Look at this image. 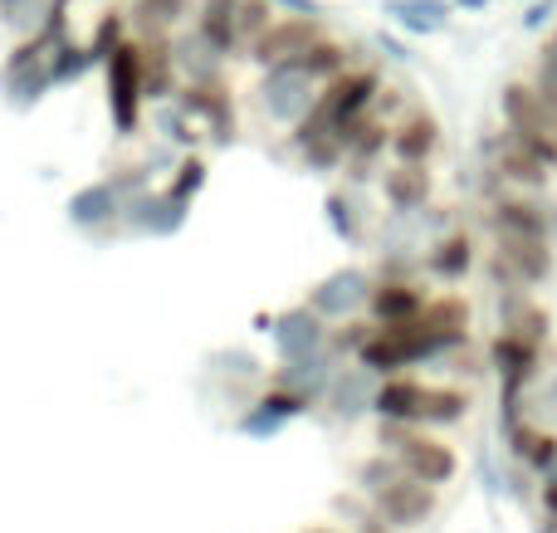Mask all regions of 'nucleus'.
Segmentation results:
<instances>
[{"mask_svg": "<svg viewBox=\"0 0 557 533\" xmlns=\"http://www.w3.org/2000/svg\"><path fill=\"white\" fill-rule=\"evenodd\" d=\"M376 446L392 450L396 460H401L406 475L425 480V485H450L455 470H460V460H455V450L445 446V441L425 436V426H406V421H382L376 426Z\"/></svg>", "mask_w": 557, "mask_h": 533, "instance_id": "nucleus-1", "label": "nucleus"}, {"mask_svg": "<svg viewBox=\"0 0 557 533\" xmlns=\"http://www.w3.org/2000/svg\"><path fill=\"white\" fill-rule=\"evenodd\" d=\"M103 78H108V113H113V127L123 137H133L137 127H143V108H147L143 45H137V35H127L123 45L103 59Z\"/></svg>", "mask_w": 557, "mask_h": 533, "instance_id": "nucleus-2", "label": "nucleus"}, {"mask_svg": "<svg viewBox=\"0 0 557 533\" xmlns=\"http://www.w3.org/2000/svg\"><path fill=\"white\" fill-rule=\"evenodd\" d=\"M490 235H519V240H553L557 245V201L548 191H509L490 196V215H484Z\"/></svg>", "mask_w": 557, "mask_h": 533, "instance_id": "nucleus-3", "label": "nucleus"}, {"mask_svg": "<svg viewBox=\"0 0 557 533\" xmlns=\"http://www.w3.org/2000/svg\"><path fill=\"white\" fill-rule=\"evenodd\" d=\"M176 103L186 108L191 123H201L211 133V142L231 147L240 133V117H235V88L225 84V74H206V78H186L176 88Z\"/></svg>", "mask_w": 557, "mask_h": 533, "instance_id": "nucleus-4", "label": "nucleus"}, {"mask_svg": "<svg viewBox=\"0 0 557 533\" xmlns=\"http://www.w3.org/2000/svg\"><path fill=\"white\" fill-rule=\"evenodd\" d=\"M435 509H441V489L425 485V480H416V475H396L392 485H382L372 495V515L382 519V524L401 529V533L421 529Z\"/></svg>", "mask_w": 557, "mask_h": 533, "instance_id": "nucleus-5", "label": "nucleus"}, {"mask_svg": "<svg viewBox=\"0 0 557 533\" xmlns=\"http://www.w3.org/2000/svg\"><path fill=\"white\" fill-rule=\"evenodd\" d=\"M318 88H323V84H313V78H308L304 69L294 64V59H284V64H270V69H264V78H260V108L274 117V123H288V127H294L298 117L313 108Z\"/></svg>", "mask_w": 557, "mask_h": 533, "instance_id": "nucleus-6", "label": "nucleus"}, {"mask_svg": "<svg viewBox=\"0 0 557 533\" xmlns=\"http://www.w3.org/2000/svg\"><path fill=\"white\" fill-rule=\"evenodd\" d=\"M323 35L327 29H323L318 15H298V10H288V15H274L270 25H264V35L255 39L245 54H250L260 69H270V64H284V59H298L313 39H323Z\"/></svg>", "mask_w": 557, "mask_h": 533, "instance_id": "nucleus-7", "label": "nucleus"}, {"mask_svg": "<svg viewBox=\"0 0 557 533\" xmlns=\"http://www.w3.org/2000/svg\"><path fill=\"white\" fill-rule=\"evenodd\" d=\"M270 343L278 352V362L304 358V352L327 348V319L313 309V303H298V309H284L270 319Z\"/></svg>", "mask_w": 557, "mask_h": 533, "instance_id": "nucleus-8", "label": "nucleus"}, {"mask_svg": "<svg viewBox=\"0 0 557 533\" xmlns=\"http://www.w3.org/2000/svg\"><path fill=\"white\" fill-rule=\"evenodd\" d=\"M499 113H504V127H513V133L557 137V108L539 94V84H533V78H513V84H504Z\"/></svg>", "mask_w": 557, "mask_h": 533, "instance_id": "nucleus-9", "label": "nucleus"}, {"mask_svg": "<svg viewBox=\"0 0 557 533\" xmlns=\"http://www.w3.org/2000/svg\"><path fill=\"white\" fill-rule=\"evenodd\" d=\"M425 309V289L411 280V274H382L367 294V319L382 323V329H396V323L421 319Z\"/></svg>", "mask_w": 557, "mask_h": 533, "instance_id": "nucleus-10", "label": "nucleus"}, {"mask_svg": "<svg viewBox=\"0 0 557 533\" xmlns=\"http://www.w3.org/2000/svg\"><path fill=\"white\" fill-rule=\"evenodd\" d=\"M367 294H372V280H367L362 270H333L323 284L308 289V303H313L327 323H337V319H352L357 309H367Z\"/></svg>", "mask_w": 557, "mask_h": 533, "instance_id": "nucleus-11", "label": "nucleus"}, {"mask_svg": "<svg viewBox=\"0 0 557 533\" xmlns=\"http://www.w3.org/2000/svg\"><path fill=\"white\" fill-rule=\"evenodd\" d=\"M143 45V84L147 103H172L182 88V64H176V39L172 35H137Z\"/></svg>", "mask_w": 557, "mask_h": 533, "instance_id": "nucleus-12", "label": "nucleus"}, {"mask_svg": "<svg viewBox=\"0 0 557 533\" xmlns=\"http://www.w3.org/2000/svg\"><path fill=\"white\" fill-rule=\"evenodd\" d=\"M441 152V123H435V113H425V108H406L401 117L392 123V157L396 162H421L431 166V157Z\"/></svg>", "mask_w": 557, "mask_h": 533, "instance_id": "nucleus-13", "label": "nucleus"}, {"mask_svg": "<svg viewBox=\"0 0 557 533\" xmlns=\"http://www.w3.org/2000/svg\"><path fill=\"white\" fill-rule=\"evenodd\" d=\"M504 441H509V460L519 470H529V475H553L557 470V431L548 426H539V421H529L523 417L519 426H509L504 431Z\"/></svg>", "mask_w": 557, "mask_h": 533, "instance_id": "nucleus-14", "label": "nucleus"}, {"mask_svg": "<svg viewBox=\"0 0 557 533\" xmlns=\"http://www.w3.org/2000/svg\"><path fill=\"white\" fill-rule=\"evenodd\" d=\"M425 387H431V382L411 377V372L382 377V382H376V392H372V411H376V421H406V426H421Z\"/></svg>", "mask_w": 557, "mask_h": 533, "instance_id": "nucleus-15", "label": "nucleus"}, {"mask_svg": "<svg viewBox=\"0 0 557 533\" xmlns=\"http://www.w3.org/2000/svg\"><path fill=\"white\" fill-rule=\"evenodd\" d=\"M386 152H392V117H382L372 108V113L352 127V137H347V172H352V182L372 176Z\"/></svg>", "mask_w": 557, "mask_h": 533, "instance_id": "nucleus-16", "label": "nucleus"}, {"mask_svg": "<svg viewBox=\"0 0 557 533\" xmlns=\"http://www.w3.org/2000/svg\"><path fill=\"white\" fill-rule=\"evenodd\" d=\"M431 191H435L431 166H421V162H396L382 172V196L396 215L425 211V206H431Z\"/></svg>", "mask_w": 557, "mask_h": 533, "instance_id": "nucleus-17", "label": "nucleus"}, {"mask_svg": "<svg viewBox=\"0 0 557 533\" xmlns=\"http://www.w3.org/2000/svg\"><path fill=\"white\" fill-rule=\"evenodd\" d=\"M196 35L215 49V54H245L240 39V0H196Z\"/></svg>", "mask_w": 557, "mask_h": 533, "instance_id": "nucleus-18", "label": "nucleus"}, {"mask_svg": "<svg viewBox=\"0 0 557 533\" xmlns=\"http://www.w3.org/2000/svg\"><path fill=\"white\" fill-rule=\"evenodd\" d=\"M474 264H480V245H474L470 231H445V235H435L431 250H425V270L445 284L470 280Z\"/></svg>", "mask_w": 557, "mask_h": 533, "instance_id": "nucleus-19", "label": "nucleus"}, {"mask_svg": "<svg viewBox=\"0 0 557 533\" xmlns=\"http://www.w3.org/2000/svg\"><path fill=\"white\" fill-rule=\"evenodd\" d=\"M186 211H191V206H182L176 196L143 191V196H133V201L123 206V221L133 225V231H143V235H176L186 225Z\"/></svg>", "mask_w": 557, "mask_h": 533, "instance_id": "nucleus-20", "label": "nucleus"}, {"mask_svg": "<svg viewBox=\"0 0 557 533\" xmlns=\"http://www.w3.org/2000/svg\"><path fill=\"white\" fill-rule=\"evenodd\" d=\"M333 372H337V358H333L327 348H318V352H304V358L278 362L274 382H278V387L304 392L308 401H323V392H327V382H333Z\"/></svg>", "mask_w": 557, "mask_h": 533, "instance_id": "nucleus-21", "label": "nucleus"}, {"mask_svg": "<svg viewBox=\"0 0 557 533\" xmlns=\"http://www.w3.org/2000/svg\"><path fill=\"white\" fill-rule=\"evenodd\" d=\"M376 372H367L362 362L357 368H337L333 372V382H327V392H323V401L337 411V417H362V411H372V392H376Z\"/></svg>", "mask_w": 557, "mask_h": 533, "instance_id": "nucleus-22", "label": "nucleus"}, {"mask_svg": "<svg viewBox=\"0 0 557 533\" xmlns=\"http://www.w3.org/2000/svg\"><path fill=\"white\" fill-rule=\"evenodd\" d=\"M123 196H117L113 182H94L84 186V191H74V201H69V221L78 225V231H103L108 221H117L123 215Z\"/></svg>", "mask_w": 557, "mask_h": 533, "instance_id": "nucleus-23", "label": "nucleus"}, {"mask_svg": "<svg viewBox=\"0 0 557 533\" xmlns=\"http://www.w3.org/2000/svg\"><path fill=\"white\" fill-rule=\"evenodd\" d=\"M298 69H304L313 84H327V78H337L343 69H352L357 64V49L352 45H343V39H333V35H323V39H313V45L304 49V54L294 59Z\"/></svg>", "mask_w": 557, "mask_h": 533, "instance_id": "nucleus-24", "label": "nucleus"}, {"mask_svg": "<svg viewBox=\"0 0 557 533\" xmlns=\"http://www.w3.org/2000/svg\"><path fill=\"white\" fill-rule=\"evenodd\" d=\"M386 15H392L401 29H411V35H441V29L450 25L455 5L450 0H392Z\"/></svg>", "mask_w": 557, "mask_h": 533, "instance_id": "nucleus-25", "label": "nucleus"}, {"mask_svg": "<svg viewBox=\"0 0 557 533\" xmlns=\"http://www.w3.org/2000/svg\"><path fill=\"white\" fill-rule=\"evenodd\" d=\"M186 15H191V0H133L127 5L137 35H172Z\"/></svg>", "mask_w": 557, "mask_h": 533, "instance_id": "nucleus-26", "label": "nucleus"}, {"mask_svg": "<svg viewBox=\"0 0 557 533\" xmlns=\"http://www.w3.org/2000/svg\"><path fill=\"white\" fill-rule=\"evenodd\" d=\"M470 417V392L465 387H425L421 426H460Z\"/></svg>", "mask_w": 557, "mask_h": 533, "instance_id": "nucleus-27", "label": "nucleus"}, {"mask_svg": "<svg viewBox=\"0 0 557 533\" xmlns=\"http://www.w3.org/2000/svg\"><path fill=\"white\" fill-rule=\"evenodd\" d=\"M206 182H211V166H206V157L186 147V157H176V166H172V182H166V196H176L182 206H191L196 196L206 191Z\"/></svg>", "mask_w": 557, "mask_h": 533, "instance_id": "nucleus-28", "label": "nucleus"}, {"mask_svg": "<svg viewBox=\"0 0 557 533\" xmlns=\"http://www.w3.org/2000/svg\"><path fill=\"white\" fill-rule=\"evenodd\" d=\"M127 25H133V20H127V10H103V15H98L94 35H88V54H94V64H103V59L123 45Z\"/></svg>", "mask_w": 557, "mask_h": 533, "instance_id": "nucleus-29", "label": "nucleus"}, {"mask_svg": "<svg viewBox=\"0 0 557 533\" xmlns=\"http://www.w3.org/2000/svg\"><path fill=\"white\" fill-rule=\"evenodd\" d=\"M221 59H225V54H215V49L206 45L201 35H191V39H176V64H182V74H186V78L221 74Z\"/></svg>", "mask_w": 557, "mask_h": 533, "instance_id": "nucleus-30", "label": "nucleus"}, {"mask_svg": "<svg viewBox=\"0 0 557 533\" xmlns=\"http://www.w3.org/2000/svg\"><path fill=\"white\" fill-rule=\"evenodd\" d=\"M88 69H94V54H88V45L59 39V45L49 49V74H54V84H69V78L88 74Z\"/></svg>", "mask_w": 557, "mask_h": 533, "instance_id": "nucleus-31", "label": "nucleus"}, {"mask_svg": "<svg viewBox=\"0 0 557 533\" xmlns=\"http://www.w3.org/2000/svg\"><path fill=\"white\" fill-rule=\"evenodd\" d=\"M323 211H327V225H333L337 240H347V245L362 240V215H357V201H352L347 191H333V196H327Z\"/></svg>", "mask_w": 557, "mask_h": 533, "instance_id": "nucleus-32", "label": "nucleus"}, {"mask_svg": "<svg viewBox=\"0 0 557 533\" xmlns=\"http://www.w3.org/2000/svg\"><path fill=\"white\" fill-rule=\"evenodd\" d=\"M470 303L460 299V294H445V299H425L421 309V323L425 329H470Z\"/></svg>", "mask_w": 557, "mask_h": 533, "instance_id": "nucleus-33", "label": "nucleus"}, {"mask_svg": "<svg viewBox=\"0 0 557 533\" xmlns=\"http://www.w3.org/2000/svg\"><path fill=\"white\" fill-rule=\"evenodd\" d=\"M523 417L539 421V426L557 431V372L553 377H539L529 387V397H523Z\"/></svg>", "mask_w": 557, "mask_h": 533, "instance_id": "nucleus-34", "label": "nucleus"}, {"mask_svg": "<svg viewBox=\"0 0 557 533\" xmlns=\"http://www.w3.org/2000/svg\"><path fill=\"white\" fill-rule=\"evenodd\" d=\"M396 475H406V470H401V460H396L392 450H376L372 460H362V466H357V489H362V495L372 499L376 489H382V485H392Z\"/></svg>", "mask_w": 557, "mask_h": 533, "instance_id": "nucleus-35", "label": "nucleus"}, {"mask_svg": "<svg viewBox=\"0 0 557 533\" xmlns=\"http://www.w3.org/2000/svg\"><path fill=\"white\" fill-rule=\"evenodd\" d=\"M376 329V323L372 319H347L343 323V329H327V352H333V358H343V352H347V358H357V348H362V343H367V333H372Z\"/></svg>", "mask_w": 557, "mask_h": 533, "instance_id": "nucleus-36", "label": "nucleus"}, {"mask_svg": "<svg viewBox=\"0 0 557 533\" xmlns=\"http://www.w3.org/2000/svg\"><path fill=\"white\" fill-rule=\"evenodd\" d=\"M157 127H162V137H166L172 147H191V142H196L191 117H186V108L176 103V98H172V103H162V113H157Z\"/></svg>", "mask_w": 557, "mask_h": 533, "instance_id": "nucleus-37", "label": "nucleus"}, {"mask_svg": "<svg viewBox=\"0 0 557 533\" xmlns=\"http://www.w3.org/2000/svg\"><path fill=\"white\" fill-rule=\"evenodd\" d=\"M274 15H278L274 0H240V39H245V49L264 35V25H270Z\"/></svg>", "mask_w": 557, "mask_h": 533, "instance_id": "nucleus-38", "label": "nucleus"}, {"mask_svg": "<svg viewBox=\"0 0 557 533\" xmlns=\"http://www.w3.org/2000/svg\"><path fill=\"white\" fill-rule=\"evenodd\" d=\"M235 431H240V436H260V441H270V436H278V431H284V421H278L274 411H264L260 401H255V407L245 411L240 421H235Z\"/></svg>", "mask_w": 557, "mask_h": 533, "instance_id": "nucleus-39", "label": "nucleus"}, {"mask_svg": "<svg viewBox=\"0 0 557 533\" xmlns=\"http://www.w3.org/2000/svg\"><path fill=\"white\" fill-rule=\"evenodd\" d=\"M108 182L117 186V196H123V201H133V196H143V191H147V176H143V166H123V172H117V176H108Z\"/></svg>", "mask_w": 557, "mask_h": 533, "instance_id": "nucleus-40", "label": "nucleus"}, {"mask_svg": "<svg viewBox=\"0 0 557 533\" xmlns=\"http://www.w3.org/2000/svg\"><path fill=\"white\" fill-rule=\"evenodd\" d=\"M215 362H225V372H235V377H255V372H260V362H255L250 352H221Z\"/></svg>", "mask_w": 557, "mask_h": 533, "instance_id": "nucleus-41", "label": "nucleus"}, {"mask_svg": "<svg viewBox=\"0 0 557 533\" xmlns=\"http://www.w3.org/2000/svg\"><path fill=\"white\" fill-rule=\"evenodd\" d=\"M539 505H543V519L557 529V470L553 475H543V489H539Z\"/></svg>", "mask_w": 557, "mask_h": 533, "instance_id": "nucleus-42", "label": "nucleus"}, {"mask_svg": "<svg viewBox=\"0 0 557 533\" xmlns=\"http://www.w3.org/2000/svg\"><path fill=\"white\" fill-rule=\"evenodd\" d=\"M553 15H557V0H533V5L523 10V25H529V29H539V25H548Z\"/></svg>", "mask_w": 557, "mask_h": 533, "instance_id": "nucleus-43", "label": "nucleus"}, {"mask_svg": "<svg viewBox=\"0 0 557 533\" xmlns=\"http://www.w3.org/2000/svg\"><path fill=\"white\" fill-rule=\"evenodd\" d=\"M376 45H382V49H386V54H392V59H411V49H406V45H396V39H386V35L376 39Z\"/></svg>", "mask_w": 557, "mask_h": 533, "instance_id": "nucleus-44", "label": "nucleus"}, {"mask_svg": "<svg viewBox=\"0 0 557 533\" xmlns=\"http://www.w3.org/2000/svg\"><path fill=\"white\" fill-rule=\"evenodd\" d=\"M25 5H29V0H0V20H15Z\"/></svg>", "mask_w": 557, "mask_h": 533, "instance_id": "nucleus-45", "label": "nucleus"}, {"mask_svg": "<svg viewBox=\"0 0 557 533\" xmlns=\"http://www.w3.org/2000/svg\"><path fill=\"white\" fill-rule=\"evenodd\" d=\"M278 5L298 10V15H318V5H313V0H278Z\"/></svg>", "mask_w": 557, "mask_h": 533, "instance_id": "nucleus-46", "label": "nucleus"}, {"mask_svg": "<svg viewBox=\"0 0 557 533\" xmlns=\"http://www.w3.org/2000/svg\"><path fill=\"white\" fill-rule=\"evenodd\" d=\"M362 533H401V529H392V524H382V519H362Z\"/></svg>", "mask_w": 557, "mask_h": 533, "instance_id": "nucleus-47", "label": "nucleus"}, {"mask_svg": "<svg viewBox=\"0 0 557 533\" xmlns=\"http://www.w3.org/2000/svg\"><path fill=\"white\" fill-rule=\"evenodd\" d=\"M543 54H553V59H557V29L548 35V45H543Z\"/></svg>", "mask_w": 557, "mask_h": 533, "instance_id": "nucleus-48", "label": "nucleus"}, {"mask_svg": "<svg viewBox=\"0 0 557 533\" xmlns=\"http://www.w3.org/2000/svg\"><path fill=\"white\" fill-rule=\"evenodd\" d=\"M460 5H470V10H480V5H490V0H460Z\"/></svg>", "mask_w": 557, "mask_h": 533, "instance_id": "nucleus-49", "label": "nucleus"}, {"mask_svg": "<svg viewBox=\"0 0 557 533\" xmlns=\"http://www.w3.org/2000/svg\"><path fill=\"white\" fill-rule=\"evenodd\" d=\"M308 533H337V529H308Z\"/></svg>", "mask_w": 557, "mask_h": 533, "instance_id": "nucleus-50", "label": "nucleus"}]
</instances>
